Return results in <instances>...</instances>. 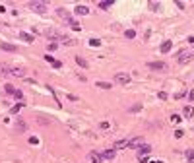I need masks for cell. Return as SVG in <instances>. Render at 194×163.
I'll return each mask as SVG.
<instances>
[{"instance_id": "6da1fadb", "label": "cell", "mask_w": 194, "mask_h": 163, "mask_svg": "<svg viewBox=\"0 0 194 163\" xmlns=\"http://www.w3.org/2000/svg\"><path fill=\"white\" fill-rule=\"evenodd\" d=\"M194 58V51H190V49H185V51H179V64H188L190 60Z\"/></svg>"}, {"instance_id": "7a4b0ae2", "label": "cell", "mask_w": 194, "mask_h": 163, "mask_svg": "<svg viewBox=\"0 0 194 163\" xmlns=\"http://www.w3.org/2000/svg\"><path fill=\"white\" fill-rule=\"evenodd\" d=\"M29 8L33 12H39V14H45L47 12V4H43V2H29Z\"/></svg>"}, {"instance_id": "3957f363", "label": "cell", "mask_w": 194, "mask_h": 163, "mask_svg": "<svg viewBox=\"0 0 194 163\" xmlns=\"http://www.w3.org/2000/svg\"><path fill=\"white\" fill-rule=\"evenodd\" d=\"M115 82H116V84L126 85V84H130V76L126 74V72H119V74L115 76Z\"/></svg>"}, {"instance_id": "277c9868", "label": "cell", "mask_w": 194, "mask_h": 163, "mask_svg": "<svg viewBox=\"0 0 194 163\" xmlns=\"http://www.w3.org/2000/svg\"><path fill=\"white\" fill-rule=\"evenodd\" d=\"M88 159H89L91 163H103L101 154H97V152H89V154H88Z\"/></svg>"}, {"instance_id": "5b68a950", "label": "cell", "mask_w": 194, "mask_h": 163, "mask_svg": "<svg viewBox=\"0 0 194 163\" xmlns=\"http://www.w3.org/2000/svg\"><path fill=\"white\" fill-rule=\"evenodd\" d=\"M149 154H152V146H148V144L138 146V155H149Z\"/></svg>"}, {"instance_id": "8992f818", "label": "cell", "mask_w": 194, "mask_h": 163, "mask_svg": "<svg viewBox=\"0 0 194 163\" xmlns=\"http://www.w3.org/2000/svg\"><path fill=\"white\" fill-rule=\"evenodd\" d=\"M148 68H152V70H167V64L161 62V60H157V62H149Z\"/></svg>"}, {"instance_id": "52a82bcc", "label": "cell", "mask_w": 194, "mask_h": 163, "mask_svg": "<svg viewBox=\"0 0 194 163\" xmlns=\"http://www.w3.org/2000/svg\"><path fill=\"white\" fill-rule=\"evenodd\" d=\"M0 49L6 51V52H16V51H18V47H16V45H10V43H0Z\"/></svg>"}, {"instance_id": "ba28073f", "label": "cell", "mask_w": 194, "mask_h": 163, "mask_svg": "<svg viewBox=\"0 0 194 163\" xmlns=\"http://www.w3.org/2000/svg\"><path fill=\"white\" fill-rule=\"evenodd\" d=\"M10 74L16 76V78H23V76H25V70H23V68H18V66H14V68L10 70Z\"/></svg>"}, {"instance_id": "9c48e42d", "label": "cell", "mask_w": 194, "mask_h": 163, "mask_svg": "<svg viewBox=\"0 0 194 163\" xmlns=\"http://www.w3.org/2000/svg\"><path fill=\"white\" fill-rule=\"evenodd\" d=\"M56 14H58V16H60L62 19H66V22H70V19H72V16H70V12H66L64 8H56Z\"/></svg>"}, {"instance_id": "30bf717a", "label": "cell", "mask_w": 194, "mask_h": 163, "mask_svg": "<svg viewBox=\"0 0 194 163\" xmlns=\"http://www.w3.org/2000/svg\"><path fill=\"white\" fill-rule=\"evenodd\" d=\"M130 140H119V142H115V146H113V149H122V148H128Z\"/></svg>"}, {"instance_id": "8fae6325", "label": "cell", "mask_w": 194, "mask_h": 163, "mask_svg": "<svg viewBox=\"0 0 194 163\" xmlns=\"http://www.w3.org/2000/svg\"><path fill=\"white\" fill-rule=\"evenodd\" d=\"M19 39H22V41H25V43H33V41H35V37H33V35H29V33H25V31H19Z\"/></svg>"}, {"instance_id": "7c38bea8", "label": "cell", "mask_w": 194, "mask_h": 163, "mask_svg": "<svg viewBox=\"0 0 194 163\" xmlns=\"http://www.w3.org/2000/svg\"><path fill=\"white\" fill-rule=\"evenodd\" d=\"M78 16H88L89 14V8L88 6H76V10H74Z\"/></svg>"}, {"instance_id": "4fadbf2b", "label": "cell", "mask_w": 194, "mask_h": 163, "mask_svg": "<svg viewBox=\"0 0 194 163\" xmlns=\"http://www.w3.org/2000/svg\"><path fill=\"white\" fill-rule=\"evenodd\" d=\"M45 60H47V62H49V64H52V66H55V68H62V62H58V60H55V58H52V56H51V55H47V56H45Z\"/></svg>"}, {"instance_id": "5bb4252c", "label": "cell", "mask_w": 194, "mask_h": 163, "mask_svg": "<svg viewBox=\"0 0 194 163\" xmlns=\"http://www.w3.org/2000/svg\"><path fill=\"white\" fill-rule=\"evenodd\" d=\"M148 8L152 10V12H159V10H161V2H155V0H152V2H148Z\"/></svg>"}, {"instance_id": "9a60e30c", "label": "cell", "mask_w": 194, "mask_h": 163, "mask_svg": "<svg viewBox=\"0 0 194 163\" xmlns=\"http://www.w3.org/2000/svg\"><path fill=\"white\" fill-rule=\"evenodd\" d=\"M115 149H105V152H103V155H101V157L103 159H115Z\"/></svg>"}, {"instance_id": "2e32d148", "label": "cell", "mask_w": 194, "mask_h": 163, "mask_svg": "<svg viewBox=\"0 0 194 163\" xmlns=\"http://www.w3.org/2000/svg\"><path fill=\"white\" fill-rule=\"evenodd\" d=\"M140 144H144V138H132L130 144H128V148H138Z\"/></svg>"}, {"instance_id": "e0dca14e", "label": "cell", "mask_w": 194, "mask_h": 163, "mask_svg": "<svg viewBox=\"0 0 194 163\" xmlns=\"http://www.w3.org/2000/svg\"><path fill=\"white\" fill-rule=\"evenodd\" d=\"M171 49H173V41H165V43L161 45V52H163V55H165V52H169Z\"/></svg>"}, {"instance_id": "ac0fdd59", "label": "cell", "mask_w": 194, "mask_h": 163, "mask_svg": "<svg viewBox=\"0 0 194 163\" xmlns=\"http://www.w3.org/2000/svg\"><path fill=\"white\" fill-rule=\"evenodd\" d=\"M183 115H185V116H186V118H190V116H192V115H194V109H192V107H190V105H186V107H185V109H183Z\"/></svg>"}, {"instance_id": "d6986e66", "label": "cell", "mask_w": 194, "mask_h": 163, "mask_svg": "<svg viewBox=\"0 0 194 163\" xmlns=\"http://www.w3.org/2000/svg\"><path fill=\"white\" fill-rule=\"evenodd\" d=\"M60 41L64 43V45H68V47H74V45H76L74 39H70V37H62V35H60Z\"/></svg>"}, {"instance_id": "ffe728a7", "label": "cell", "mask_w": 194, "mask_h": 163, "mask_svg": "<svg viewBox=\"0 0 194 163\" xmlns=\"http://www.w3.org/2000/svg\"><path fill=\"white\" fill-rule=\"evenodd\" d=\"M95 85L101 88V89H111L113 88V84H109V82H95Z\"/></svg>"}, {"instance_id": "44dd1931", "label": "cell", "mask_w": 194, "mask_h": 163, "mask_svg": "<svg viewBox=\"0 0 194 163\" xmlns=\"http://www.w3.org/2000/svg\"><path fill=\"white\" fill-rule=\"evenodd\" d=\"M124 35H126V39H134L136 37V31H134V29H126Z\"/></svg>"}, {"instance_id": "7402d4cb", "label": "cell", "mask_w": 194, "mask_h": 163, "mask_svg": "<svg viewBox=\"0 0 194 163\" xmlns=\"http://www.w3.org/2000/svg\"><path fill=\"white\" fill-rule=\"evenodd\" d=\"M76 62H78V64L82 66V68H86V66H88V62H86V58H82V56H76Z\"/></svg>"}, {"instance_id": "603a6c76", "label": "cell", "mask_w": 194, "mask_h": 163, "mask_svg": "<svg viewBox=\"0 0 194 163\" xmlns=\"http://www.w3.org/2000/svg\"><path fill=\"white\" fill-rule=\"evenodd\" d=\"M10 70H12V68H10V66H0V74H4V76H8L10 74Z\"/></svg>"}, {"instance_id": "cb8c5ba5", "label": "cell", "mask_w": 194, "mask_h": 163, "mask_svg": "<svg viewBox=\"0 0 194 163\" xmlns=\"http://www.w3.org/2000/svg\"><path fill=\"white\" fill-rule=\"evenodd\" d=\"M97 6H99L101 10H107V8H111V6H113V2H99Z\"/></svg>"}, {"instance_id": "d4e9b609", "label": "cell", "mask_w": 194, "mask_h": 163, "mask_svg": "<svg viewBox=\"0 0 194 163\" xmlns=\"http://www.w3.org/2000/svg\"><path fill=\"white\" fill-rule=\"evenodd\" d=\"M70 25H72V29H76V31H80V29H82V27H80V23L76 22V19H70Z\"/></svg>"}, {"instance_id": "484cf974", "label": "cell", "mask_w": 194, "mask_h": 163, "mask_svg": "<svg viewBox=\"0 0 194 163\" xmlns=\"http://www.w3.org/2000/svg\"><path fill=\"white\" fill-rule=\"evenodd\" d=\"M22 107H23V103H18V105H14V107L10 109V113H18V111H19Z\"/></svg>"}, {"instance_id": "4316f807", "label": "cell", "mask_w": 194, "mask_h": 163, "mask_svg": "<svg viewBox=\"0 0 194 163\" xmlns=\"http://www.w3.org/2000/svg\"><path fill=\"white\" fill-rule=\"evenodd\" d=\"M186 159H188V161H194V149H188V152H186Z\"/></svg>"}, {"instance_id": "83f0119b", "label": "cell", "mask_w": 194, "mask_h": 163, "mask_svg": "<svg viewBox=\"0 0 194 163\" xmlns=\"http://www.w3.org/2000/svg\"><path fill=\"white\" fill-rule=\"evenodd\" d=\"M89 45H91V47H99L101 41H99V39H89Z\"/></svg>"}, {"instance_id": "f1b7e54d", "label": "cell", "mask_w": 194, "mask_h": 163, "mask_svg": "<svg viewBox=\"0 0 194 163\" xmlns=\"http://www.w3.org/2000/svg\"><path fill=\"white\" fill-rule=\"evenodd\" d=\"M140 109H142V105H140V103H136V105H132V107H130V111L136 113V111H140Z\"/></svg>"}, {"instance_id": "f546056e", "label": "cell", "mask_w": 194, "mask_h": 163, "mask_svg": "<svg viewBox=\"0 0 194 163\" xmlns=\"http://www.w3.org/2000/svg\"><path fill=\"white\" fill-rule=\"evenodd\" d=\"M14 95H16L18 99H23V91H22V89H16V91H14Z\"/></svg>"}, {"instance_id": "4dcf8cb0", "label": "cell", "mask_w": 194, "mask_h": 163, "mask_svg": "<svg viewBox=\"0 0 194 163\" xmlns=\"http://www.w3.org/2000/svg\"><path fill=\"white\" fill-rule=\"evenodd\" d=\"M56 47H58V45H56V43H49V47H47V49H49V51H56Z\"/></svg>"}, {"instance_id": "1f68e13d", "label": "cell", "mask_w": 194, "mask_h": 163, "mask_svg": "<svg viewBox=\"0 0 194 163\" xmlns=\"http://www.w3.org/2000/svg\"><path fill=\"white\" fill-rule=\"evenodd\" d=\"M6 91H8V93H12V95H14L16 88H14V85H6Z\"/></svg>"}, {"instance_id": "d6a6232c", "label": "cell", "mask_w": 194, "mask_h": 163, "mask_svg": "<svg viewBox=\"0 0 194 163\" xmlns=\"http://www.w3.org/2000/svg\"><path fill=\"white\" fill-rule=\"evenodd\" d=\"M167 97H169V95H167V93L165 91H159V99H161V101H165V99Z\"/></svg>"}, {"instance_id": "836d02e7", "label": "cell", "mask_w": 194, "mask_h": 163, "mask_svg": "<svg viewBox=\"0 0 194 163\" xmlns=\"http://www.w3.org/2000/svg\"><path fill=\"white\" fill-rule=\"evenodd\" d=\"M171 121H173V122H180V121H183V118H180L179 115H173V116H171Z\"/></svg>"}, {"instance_id": "e575fe53", "label": "cell", "mask_w": 194, "mask_h": 163, "mask_svg": "<svg viewBox=\"0 0 194 163\" xmlns=\"http://www.w3.org/2000/svg\"><path fill=\"white\" fill-rule=\"evenodd\" d=\"M29 144H35V146H37V144H39V140L35 138V136H31V138H29Z\"/></svg>"}, {"instance_id": "d590c367", "label": "cell", "mask_w": 194, "mask_h": 163, "mask_svg": "<svg viewBox=\"0 0 194 163\" xmlns=\"http://www.w3.org/2000/svg\"><path fill=\"white\" fill-rule=\"evenodd\" d=\"M138 159H140L142 163H148V155H138Z\"/></svg>"}, {"instance_id": "8d00e7d4", "label": "cell", "mask_w": 194, "mask_h": 163, "mask_svg": "<svg viewBox=\"0 0 194 163\" xmlns=\"http://www.w3.org/2000/svg\"><path fill=\"white\" fill-rule=\"evenodd\" d=\"M183 134H185L183 130H177V132H175V138H183Z\"/></svg>"}, {"instance_id": "74e56055", "label": "cell", "mask_w": 194, "mask_h": 163, "mask_svg": "<svg viewBox=\"0 0 194 163\" xmlns=\"http://www.w3.org/2000/svg\"><path fill=\"white\" fill-rule=\"evenodd\" d=\"M185 95H186L185 91H180V93H177V95H175V99H180V97H185Z\"/></svg>"}, {"instance_id": "f35d334b", "label": "cell", "mask_w": 194, "mask_h": 163, "mask_svg": "<svg viewBox=\"0 0 194 163\" xmlns=\"http://www.w3.org/2000/svg\"><path fill=\"white\" fill-rule=\"evenodd\" d=\"M188 101H194V91H190V93H188Z\"/></svg>"}, {"instance_id": "ab89813d", "label": "cell", "mask_w": 194, "mask_h": 163, "mask_svg": "<svg viewBox=\"0 0 194 163\" xmlns=\"http://www.w3.org/2000/svg\"><path fill=\"white\" fill-rule=\"evenodd\" d=\"M188 43H190V45L194 47V37H188Z\"/></svg>"}, {"instance_id": "60d3db41", "label": "cell", "mask_w": 194, "mask_h": 163, "mask_svg": "<svg viewBox=\"0 0 194 163\" xmlns=\"http://www.w3.org/2000/svg\"><path fill=\"white\" fill-rule=\"evenodd\" d=\"M157 163H163V161H157Z\"/></svg>"}]
</instances>
